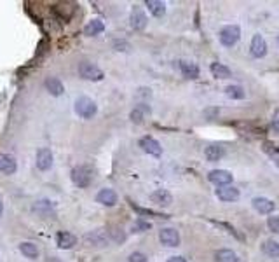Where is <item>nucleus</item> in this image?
Here are the masks:
<instances>
[{"mask_svg":"<svg viewBox=\"0 0 279 262\" xmlns=\"http://www.w3.org/2000/svg\"><path fill=\"white\" fill-rule=\"evenodd\" d=\"M110 238L107 229H94V231H89L84 236V243L91 248H105L108 245Z\"/></svg>","mask_w":279,"mask_h":262,"instance_id":"1","label":"nucleus"},{"mask_svg":"<svg viewBox=\"0 0 279 262\" xmlns=\"http://www.w3.org/2000/svg\"><path fill=\"white\" fill-rule=\"evenodd\" d=\"M75 112L80 115L82 119H93L98 112V105L87 98V96H80L77 101H75Z\"/></svg>","mask_w":279,"mask_h":262,"instance_id":"2","label":"nucleus"},{"mask_svg":"<svg viewBox=\"0 0 279 262\" xmlns=\"http://www.w3.org/2000/svg\"><path fill=\"white\" fill-rule=\"evenodd\" d=\"M70 179H72L74 185H77V187H89L93 182V171L87 166H77V168L72 170Z\"/></svg>","mask_w":279,"mask_h":262,"instance_id":"3","label":"nucleus"},{"mask_svg":"<svg viewBox=\"0 0 279 262\" xmlns=\"http://www.w3.org/2000/svg\"><path fill=\"white\" fill-rule=\"evenodd\" d=\"M78 75L86 79V81H94V82H98V81H101L105 77L103 70L100 66H96L94 63H89V61L78 63Z\"/></svg>","mask_w":279,"mask_h":262,"instance_id":"4","label":"nucleus"},{"mask_svg":"<svg viewBox=\"0 0 279 262\" xmlns=\"http://www.w3.org/2000/svg\"><path fill=\"white\" fill-rule=\"evenodd\" d=\"M31 212L39 215L40 218H54L56 217V205L49 199L35 201L33 206H31Z\"/></svg>","mask_w":279,"mask_h":262,"instance_id":"5","label":"nucleus"},{"mask_svg":"<svg viewBox=\"0 0 279 262\" xmlns=\"http://www.w3.org/2000/svg\"><path fill=\"white\" fill-rule=\"evenodd\" d=\"M241 39V28L235 25H227L220 30V42L227 48H232Z\"/></svg>","mask_w":279,"mask_h":262,"instance_id":"6","label":"nucleus"},{"mask_svg":"<svg viewBox=\"0 0 279 262\" xmlns=\"http://www.w3.org/2000/svg\"><path fill=\"white\" fill-rule=\"evenodd\" d=\"M52 152H51V148L47 147H42L37 150V156H35V163H37V168L42 171H47L49 168L52 166Z\"/></svg>","mask_w":279,"mask_h":262,"instance_id":"7","label":"nucleus"},{"mask_svg":"<svg viewBox=\"0 0 279 262\" xmlns=\"http://www.w3.org/2000/svg\"><path fill=\"white\" fill-rule=\"evenodd\" d=\"M159 240H161L162 245L173 248V246H178L180 245V234L173 227H164V229H161V232H159Z\"/></svg>","mask_w":279,"mask_h":262,"instance_id":"8","label":"nucleus"},{"mask_svg":"<svg viewBox=\"0 0 279 262\" xmlns=\"http://www.w3.org/2000/svg\"><path fill=\"white\" fill-rule=\"evenodd\" d=\"M131 26L135 28L136 32H141L145 30V26H147V14L141 7L135 5L133 11H131Z\"/></svg>","mask_w":279,"mask_h":262,"instance_id":"9","label":"nucleus"},{"mask_svg":"<svg viewBox=\"0 0 279 262\" xmlns=\"http://www.w3.org/2000/svg\"><path fill=\"white\" fill-rule=\"evenodd\" d=\"M208 179L209 182L218 185V187H223V185H229L232 182V175L227 170H213L208 173Z\"/></svg>","mask_w":279,"mask_h":262,"instance_id":"10","label":"nucleus"},{"mask_svg":"<svg viewBox=\"0 0 279 262\" xmlns=\"http://www.w3.org/2000/svg\"><path fill=\"white\" fill-rule=\"evenodd\" d=\"M117 199H119L117 192L113 191V189H108V187L101 189V191L96 194V201L103 206H115L117 205Z\"/></svg>","mask_w":279,"mask_h":262,"instance_id":"11","label":"nucleus"},{"mask_svg":"<svg viewBox=\"0 0 279 262\" xmlns=\"http://www.w3.org/2000/svg\"><path fill=\"white\" fill-rule=\"evenodd\" d=\"M140 147L143 148L147 154H150V156H161L162 154L161 144L155 138H152V136H143V138L140 140Z\"/></svg>","mask_w":279,"mask_h":262,"instance_id":"12","label":"nucleus"},{"mask_svg":"<svg viewBox=\"0 0 279 262\" xmlns=\"http://www.w3.org/2000/svg\"><path fill=\"white\" fill-rule=\"evenodd\" d=\"M56 245L61 250H70L77 245V238L68 231H61L56 234Z\"/></svg>","mask_w":279,"mask_h":262,"instance_id":"13","label":"nucleus"},{"mask_svg":"<svg viewBox=\"0 0 279 262\" xmlns=\"http://www.w3.org/2000/svg\"><path fill=\"white\" fill-rule=\"evenodd\" d=\"M249 51H251V54L255 58H262V56H265V52H267V44L265 40H264V37L262 35H255L251 39V44H249Z\"/></svg>","mask_w":279,"mask_h":262,"instance_id":"14","label":"nucleus"},{"mask_svg":"<svg viewBox=\"0 0 279 262\" xmlns=\"http://www.w3.org/2000/svg\"><path fill=\"white\" fill-rule=\"evenodd\" d=\"M17 170V163L11 154H0V171L5 175H13Z\"/></svg>","mask_w":279,"mask_h":262,"instance_id":"15","label":"nucleus"},{"mask_svg":"<svg viewBox=\"0 0 279 262\" xmlns=\"http://www.w3.org/2000/svg\"><path fill=\"white\" fill-rule=\"evenodd\" d=\"M150 199L152 203L159 206H170L173 203V196H171V192H168L166 189H157L150 194Z\"/></svg>","mask_w":279,"mask_h":262,"instance_id":"16","label":"nucleus"},{"mask_svg":"<svg viewBox=\"0 0 279 262\" xmlns=\"http://www.w3.org/2000/svg\"><path fill=\"white\" fill-rule=\"evenodd\" d=\"M217 196L222 201H235L239 197V189L232 187V185H223V187L217 189Z\"/></svg>","mask_w":279,"mask_h":262,"instance_id":"17","label":"nucleus"},{"mask_svg":"<svg viewBox=\"0 0 279 262\" xmlns=\"http://www.w3.org/2000/svg\"><path fill=\"white\" fill-rule=\"evenodd\" d=\"M253 206H255V210H257L258 213H272L276 208V205L272 203L270 199H267V197H255L253 199Z\"/></svg>","mask_w":279,"mask_h":262,"instance_id":"18","label":"nucleus"},{"mask_svg":"<svg viewBox=\"0 0 279 262\" xmlns=\"http://www.w3.org/2000/svg\"><path fill=\"white\" fill-rule=\"evenodd\" d=\"M46 89L51 93L52 96H61L65 93V86L58 77H47L46 79Z\"/></svg>","mask_w":279,"mask_h":262,"instance_id":"19","label":"nucleus"},{"mask_svg":"<svg viewBox=\"0 0 279 262\" xmlns=\"http://www.w3.org/2000/svg\"><path fill=\"white\" fill-rule=\"evenodd\" d=\"M180 72L183 74V77L187 79H197L199 77V66L192 61H180Z\"/></svg>","mask_w":279,"mask_h":262,"instance_id":"20","label":"nucleus"},{"mask_svg":"<svg viewBox=\"0 0 279 262\" xmlns=\"http://www.w3.org/2000/svg\"><path fill=\"white\" fill-rule=\"evenodd\" d=\"M147 114H150V107H147L145 103H140V105H136L135 109L131 110L129 117L135 124H140V122H143V119Z\"/></svg>","mask_w":279,"mask_h":262,"instance_id":"21","label":"nucleus"},{"mask_svg":"<svg viewBox=\"0 0 279 262\" xmlns=\"http://www.w3.org/2000/svg\"><path fill=\"white\" fill-rule=\"evenodd\" d=\"M101 32H105V23L101 19H91L84 26V33L87 37H94V35H100Z\"/></svg>","mask_w":279,"mask_h":262,"instance_id":"22","label":"nucleus"},{"mask_svg":"<svg viewBox=\"0 0 279 262\" xmlns=\"http://www.w3.org/2000/svg\"><path fill=\"white\" fill-rule=\"evenodd\" d=\"M223 154H225V150H223L220 145H208L204 150V156L208 161L215 163V161H220L223 157Z\"/></svg>","mask_w":279,"mask_h":262,"instance_id":"23","label":"nucleus"},{"mask_svg":"<svg viewBox=\"0 0 279 262\" xmlns=\"http://www.w3.org/2000/svg\"><path fill=\"white\" fill-rule=\"evenodd\" d=\"M145 5H147L148 11H150L155 17H162L166 14V4L161 2V0H147Z\"/></svg>","mask_w":279,"mask_h":262,"instance_id":"24","label":"nucleus"},{"mask_svg":"<svg viewBox=\"0 0 279 262\" xmlns=\"http://www.w3.org/2000/svg\"><path fill=\"white\" fill-rule=\"evenodd\" d=\"M211 74H213V77H217V79H229L231 77V68L225 66L223 63L215 61V63H211Z\"/></svg>","mask_w":279,"mask_h":262,"instance_id":"25","label":"nucleus"},{"mask_svg":"<svg viewBox=\"0 0 279 262\" xmlns=\"http://www.w3.org/2000/svg\"><path fill=\"white\" fill-rule=\"evenodd\" d=\"M19 252H21L26 259H31V261L39 257V250H37V245L30 243V241H25V243L19 245Z\"/></svg>","mask_w":279,"mask_h":262,"instance_id":"26","label":"nucleus"},{"mask_svg":"<svg viewBox=\"0 0 279 262\" xmlns=\"http://www.w3.org/2000/svg\"><path fill=\"white\" fill-rule=\"evenodd\" d=\"M262 252L265 253V255H269V257L276 259L279 257V243L274 240H267L264 241V245H262Z\"/></svg>","mask_w":279,"mask_h":262,"instance_id":"27","label":"nucleus"},{"mask_svg":"<svg viewBox=\"0 0 279 262\" xmlns=\"http://www.w3.org/2000/svg\"><path fill=\"white\" fill-rule=\"evenodd\" d=\"M215 261L217 262H237V255H235L232 250L223 248V250H218V252L215 253Z\"/></svg>","mask_w":279,"mask_h":262,"instance_id":"28","label":"nucleus"},{"mask_svg":"<svg viewBox=\"0 0 279 262\" xmlns=\"http://www.w3.org/2000/svg\"><path fill=\"white\" fill-rule=\"evenodd\" d=\"M225 95L232 100H243L244 98V89L237 84H232V86H227L225 87Z\"/></svg>","mask_w":279,"mask_h":262,"instance_id":"29","label":"nucleus"},{"mask_svg":"<svg viewBox=\"0 0 279 262\" xmlns=\"http://www.w3.org/2000/svg\"><path fill=\"white\" fill-rule=\"evenodd\" d=\"M107 232H108L110 240H113L115 243H124L126 241V232L122 231L121 227H110V231Z\"/></svg>","mask_w":279,"mask_h":262,"instance_id":"30","label":"nucleus"},{"mask_svg":"<svg viewBox=\"0 0 279 262\" xmlns=\"http://www.w3.org/2000/svg\"><path fill=\"white\" fill-rule=\"evenodd\" d=\"M267 226L272 232H278L279 234V215H272V217L267 218Z\"/></svg>","mask_w":279,"mask_h":262,"instance_id":"31","label":"nucleus"},{"mask_svg":"<svg viewBox=\"0 0 279 262\" xmlns=\"http://www.w3.org/2000/svg\"><path fill=\"white\" fill-rule=\"evenodd\" d=\"M129 262H148V257L141 252H133L129 255Z\"/></svg>","mask_w":279,"mask_h":262,"instance_id":"32","label":"nucleus"},{"mask_svg":"<svg viewBox=\"0 0 279 262\" xmlns=\"http://www.w3.org/2000/svg\"><path fill=\"white\" fill-rule=\"evenodd\" d=\"M133 229H135L136 232L148 231V229H150V224L145 222V220H141V218H140V220H136V224H135V226H133Z\"/></svg>","mask_w":279,"mask_h":262,"instance_id":"33","label":"nucleus"},{"mask_svg":"<svg viewBox=\"0 0 279 262\" xmlns=\"http://www.w3.org/2000/svg\"><path fill=\"white\" fill-rule=\"evenodd\" d=\"M113 48L117 49V51H121V48H124V51H127V49H129V44H127V42H119V40H115V42H113Z\"/></svg>","mask_w":279,"mask_h":262,"instance_id":"34","label":"nucleus"},{"mask_svg":"<svg viewBox=\"0 0 279 262\" xmlns=\"http://www.w3.org/2000/svg\"><path fill=\"white\" fill-rule=\"evenodd\" d=\"M270 157L276 163V166H279V150H270Z\"/></svg>","mask_w":279,"mask_h":262,"instance_id":"35","label":"nucleus"},{"mask_svg":"<svg viewBox=\"0 0 279 262\" xmlns=\"http://www.w3.org/2000/svg\"><path fill=\"white\" fill-rule=\"evenodd\" d=\"M168 262H187V261H185V257H182V255H174V257L168 259Z\"/></svg>","mask_w":279,"mask_h":262,"instance_id":"36","label":"nucleus"},{"mask_svg":"<svg viewBox=\"0 0 279 262\" xmlns=\"http://www.w3.org/2000/svg\"><path fill=\"white\" fill-rule=\"evenodd\" d=\"M272 126H274V130H276V131H279V112L276 114L274 121H272Z\"/></svg>","mask_w":279,"mask_h":262,"instance_id":"37","label":"nucleus"},{"mask_svg":"<svg viewBox=\"0 0 279 262\" xmlns=\"http://www.w3.org/2000/svg\"><path fill=\"white\" fill-rule=\"evenodd\" d=\"M2 213H4V203H2V199H0V217H2Z\"/></svg>","mask_w":279,"mask_h":262,"instance_id":"38","label":"nucleus"},{"mask_svg":"<svg viewBox=\"0 0 279 262\" xmlns=\"http://www.w3.org/2000/svg\"><path fill=\"white\" fill-rule=\"evenodd\" d=\"M278 44H279V37H278Z\"/></svg>","mask_w":279,"mask_h":262,"instance_id":"39","label":"nucleus"}]
</instances>
